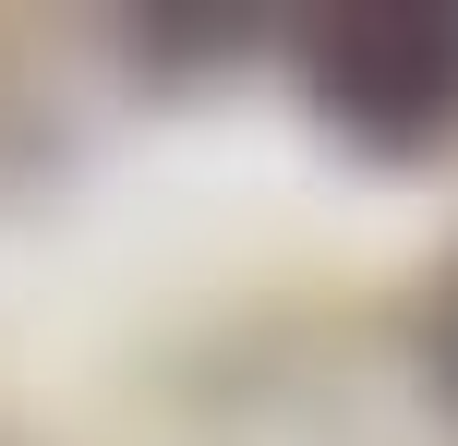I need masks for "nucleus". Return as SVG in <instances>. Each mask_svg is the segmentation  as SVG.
<instances>
[{
  "label": "nucleus",
  "mask_w": 458,
  "mask_h": 446,
  "mask_svg": "<svg viewBox=\"0 0 458 446\" xmlns=\"http://www.w3.org/2000/svg\"><path fill=\"white\" fill-rule=\"evenodd\" d=\"M326 97H338L362 133H446L458 121V24L435 13H374L326 37Z\"/></svg>",
  "instance_id": "1"
}]
</instances>
